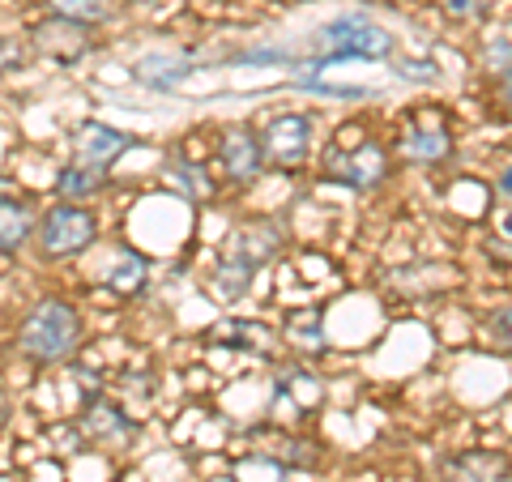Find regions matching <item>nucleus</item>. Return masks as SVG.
<instances>
[{"mask_svg": "<svg viewBox=\"0 0 512 482\" xmlns=\"http://www.w3.org/2000/svg\"><path fill=\"white\" fill-rule=\"evenodd\" d=\"M77 337H82V320L64 299H43L35 312L22 320V355L35 363H64L77 350Z\"/></svg>", "mask_w": 512, "mask_h": 482, "instance_id": "obj_1", "label": "nucleus"}, {"mask_svg": "<svg viewBox=\"0 0 512 482\" xmlns=\"http://www.w3.org/2000/svg\"><path fill=\"white\" fill-rule=\"evenodd\" d=\"M320 47L333 56H363V60H380L393 52V35L367 18H338L320 30Z\"/></svg>", "mask_w": 512, "mask_h": 482, "instance_id": "obj_2", "label": "nucleus"}, {"mask_svg": "<svg viewBox=\"0 0 512 482\" xmlns=\"http://www.w3.org/2000/svg\"><path fill=\"white\" fill-rule=\"evenodd\" d=\"M99 235V222H94L90 210H77V205H56L52 214L43 218L39 239H43V252L47 256H73V252H86Z\"/></svg>", "mask_w": 512, "mask_h": 482, "instance_id": "obj_3", "label": "nucleus"}, {"mask_svg": "<svg viewBox=\"0 0 512 482\" xmlns=\"http://www.w3.org/2000/svg\"><path fill=\"white\" fill-rule=\"evenodd\" d=\"M325 171L333 175V180H342V184L372 188V184L384 180L389 158H384V150L376 146V141H363V146H355V150H333L325 158Z\"/></svg>", "mask_w": 512, "mask_h": 482, "instance_id": "obj_4", "label": "nucleus"}, {"mask_svg": "<svg viewBox=\"0 0 512 482\" xmlns=\"http://www.w3.org/2000/svg\"><path fill=\"white\" fill-rule=\"evenodd\" d=\"M308 141H312V124H308V116H278L274 124L265 128L261 150L274 158V163L295 167V163H303V154H308Z\"/></svg>", "mask_w": 512, "mask_h": 482, "instance_id": "obj_5", "label": "nucleus"}, {"mask_svg": "<svg viewBox=\"0 0 512 482\" xmlns=\"http://www.w3.org/2000/svg\"><path fill=\"white\" fill-rule=\"evenodd\" d=\"M35 47L47 52L52 60H82L90 52V35H86V22H73V18H52L35 30Z\"/></svg>", "mask_w": 512, "mask_h": 482, "instance_id": "obj_6", "label": "nucleus"}, {"mask_svg": "<svg viewBox=\"0 0 512 482\" xmlns=\"http://www.w3.org/2000/svg\"><path fill=\"white\" fill-rule=\"evenodd\" d=\"M218 158H222V171H227L235 184H248V180L261 175L265 150H261V141H256L248 128H231V133L222 137V146H218Z\"/></svg>", "mask_w": 512, "mask_h": 482, "instance_id": "obj_7", "label": "nucleus"}, {"mask_svg": "<svg viewBox=\"0 0 512 482\" xmlns=\"http://www.w3.org/2000/svg\"><path fill=\"white\" fill-rule=\"evenodd\" d=\"M128 146H133V137L120 133V128H107V124H82L77 128V150H82L86 167H107L111 158H120Z\"/></svg>", "mask_w": 512, "mask_h": 482, "instance_id": "obj_8", "label": "nucleus"}, {"mask_svg": "<svg viewBox=\"0 0 512 482\" xmlns=\"http://www.w3.org/2000/svg\"><path fill=\"white\" fill-rule=\"evenodd\" d=\"M444 474H448V482H500V478L508 474V457H504V453H487V448H478V453L448 457Z\"/></svg>", "mask_w": 512, "mask_h": 482, "instance_id": "obj_9", "label": "nucleus"}, {"mask_svg": "<svg viewBox=\"0 0 512 482\" xmlns=\"http://www.w3.org/2000/svg\"><path fill=\"white\" fill-rule=\"evenodd\" d=\"M82 427H86V436L99 440V444H124V440H133V423H128L116 406H107V401H90Z\"/></svg>", "mask_w": 512, "mask_h": 482, "instance_id": "obj_10", "label": "nucleus"}, {"mask_svg": "<svg viewBox=\"0 0 512 482\" xmlns=\"http://www.w3.org/2000/svg\"><path fill=\"white\" fill-rule=\"evenodd\" d=\"M30 227H35V214H30L26 201H13V197L0 201V252H18L26 244Z\"/></svg>", "mask_w": 512, "mask_h": 482, "instance_id": "obj_11", "label": "nucleus"}, {"mask_svg": "<svg viewBox=\"0 0 512 482\" xmlns=\"http://www.w3.org/2000/svg\"><path fill=\"white\" fill-rule=\"evenodd\" d=\"M397 150H402L406 158H414V163H436V158L448 154V133L444 128H431V133L427 128H410Z\"/></svg>", "mask_w": 512, "mask_h": 482, "instance_id": "obj_12", "label": "nucleus"}, {"mask_svg": "<svg viewBox=\"0 0 512 482\" xmlns=\"http://www.w3.org/2000/svg\"><path fill=\"white\" fill-rule=\"evenodd\" d=\"M107 282H111V291H120V295H137L141 286H146V261L133 252H120L116 265L107 269Z\"/></svg>", "mask_w": 512, "mask_h": 482, "instance_id": "obj_13", "label": "nucleus"}, {"mask_svg": "<svg viewBox=\"0 0 512 482\" xmlns=\"http://www.w3.org/2000/svg\"><path fill=\"white\" fill-rule=\"evenodd\" d=\"M99 188H103V175L94 171V167H64L60 180H56L60 197H73V201H86V197H94Z\"/></svg>", "mask_w": 512, "mask_h": 482, "instance_id": "obj_14", "label": "nucleus"}, {"mask_svg": "<svg viewBox=\"0 0 512 482\" xmlns=\"http://www.w3.org/2000/svg\"><path fill=\"white\" fill-rule=\"evenodd\" d=\"M141 82H150V86H175V82H184V64L180 60H163V56H158V60H141Z\"/></svg>", "mask_w": 512, "mask_h": 482, "instance_id": "obj_15", "label": "nucleus"}, {"mask_svg": "<svg viewBox=\"0 0 512 482\" xmlns=\"http://www.w3.org/2000/svg\"><path fill=\"white\" fill-rule=\"evenodd\" d=\"M235 482H286V470L269 457H248V461H239Z\"/></svg>", "mask_w": 512, "mask_h": 482, "instance_id": "obj_16", "label": "nucleus"}, {"mask_svg": "<svg viewBox=\"0 0 512 482\" xmlns=\"http://www.w3.org/2000/svg\"><path fill=\"white\" fill-rule=\"evenodd\" d=\"M60 18H73V22H94V18H103L107 13V0H52Z\"/></svg>", "mask_w": 512, "mask_h": 482, "instance_id": "obj_17", "label": "nucleus"}, {"mask_svg": "<svg viewBox=\"0 0 512 482\" xmlns=\"http://www.w3.org/2000/svg\"><path fill=\"white\" fill-rule=\"evenodd\" d=\"M487 333H491V342H495V346L512 350V308L495 312V316H491V325H487Z\"/></svg>", "mask_w": 512, "mask_h": 482, "instance_id": "obj_18", "label": "nucleus"}, {"mask_svg": "<svg viewBox=\"0 0 512 482\" xmlns=\"http://www.w3.org/2000/svg\"><path fill=\"white\" fill-rule=\"evenodd\" d=\"M22 64H26V47L13 43V39H0V77L13 73V69H22Z\"/></svg>", "mask_w": 512, "mask_h": 482, "instance_id": "obj_19", "label": "nucleus"}, {"mask_svg": "<svg viewBox=\"0 0 512 482\" xmlns=\"http://www.w3.org/2000/svg\"><path fill=\"white\" fill-rule=\"evenodd\" d=\"M197 175H201L197 167H184V163H175V167H171V180H175V184H180V188H188L192 197H205V184L197 180Z\"/></svg>", "mask_w": 512, "mask_h": 482, "instance_id": "obj_20", "label": "nucleus"}, {"mask_svg": "<svg viewBox=\"0 0 512 482\" xmlns=\"http://www.w3.org/2000/svg\"><path fill=\"white\" fill-rule=\"evenodd\" d=\"M448 13H457V18H474V13H483L491 0H440Z\"/></svg>", "mask_w": 512, "mask_h": 482, "instance_id": "obj_21", "label": "nucleus"}, {"mask_svg": "<svg viewBox=\"0 0 512 482\" xmlns=\"http://www.w3.org/2000/svg\"><path fill=\"white\" fill-rule=\"evenodd\" d=\"M504 103H508V107H512V69H508V73H504Z\"/></svg>", "mask_w": 512, "mask_h": 482, "instance_id": "obj_22", "label": "nucleus"}, {"mask_svg": "<svg viewBox=\"0 0 512 482\" xmlns=\"http://www.w3.org/2000/svg\"><path fill=\"white\" fill-rule=\"evenodd\" d=\"M500 188H504V192H512V167L504 171V180H500Z\"/></svg>", "mask_w": 512, "mask_h": 482, "instance_id": "obj_23", "label": "nucleus"}, {"mask_svg": "<svg viewBox=\"0 0 512 482\" xmlns=\"http://www.w3.org/2000/svg\"><path fill=\"white\" fill-rule=\"evenodd\" d=\"M9 197V180H5V175H0V201H5Z\"/></svg>", "mask_w": 512, "mask_h": 482, "instance_id": "obj_24", "label": "nucleus"}]
</instances>
